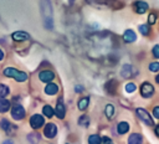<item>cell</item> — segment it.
Returning <instances> with one entry per match:
<instances>
[{
	"instance_id": "1",
	"label": "cell",
	"mask_w": 159,
	"mask_h": 144,
	"mask_svg": "<svg viewBox=\"0 0 159 144\" xmlns=\"http://www.w3.org/2000/svg\"><path fill=\"white\" fill-rule=\"evenodd\" d=\"M4 74L7 76V77H11V78H15V79L19 81V82H24V81H26V78H27V74H26L25 72H20V71H17V70H15V68H12V67L5 68V70H4Z\"/></svg>"
},
{
	"instance_id": "2",
	"label": "cell",
	"mask_w": 159,
	"mask_h": 144,
	"mask_svg": "<svg viewBox=\"0 0 159 144\" xmlns=\"http://www.w3.org/2000/svg\"><path fill=\"white\" fill-rule=\"evenodd\" d=\"M140 94L144 97V98H150L153 94H154V87L148 83V82H144L142 86H140Z\"/></svg>"
},
{
	"instance_id": "3",
	"label": "cell",
	"mask_w": 159,
	"mask_h": 144,
	"mask_svg": "<svg viewBox=\"0 0 159 144\" xmlns=\"http://www.w3.org/2000/svg\"><path fill=\"white\" fill-rule=\"evenodd\" d=\"M137 114H138V117H139L145 124H148V125H154L153 119L150 118L149 113H148L144 108H137Z\"/></svg>"
},
{
	"instance_id": "4",
	"label": "cell",
	"mask_w": 159,
	"mask_h": 144,
	"mask_svg": "<svg viewBox=\"0 0 159 144\" xmlns=\"http://www.w3.org/2000/svg\"><path fill=\"white\" fill-rule=\"evenodd\" d=\"M30 125H31L34 129L41 128V127L43 125V117L40 115V114H34V115L30 118Z\"/></svg>"
},
{
	"instance_id": "5",
	"label": "cell",
	"mask_w": 159,
	"mask_h": 144,
	"mask_svg": "<svg viewBox=\"0 0 159 144\" xmlns=\"http://www.w3.org/2000/svg\"><path fill=\"white\" fill-rule=\"evenodd\" d=\"M11 115L14 119L19 120V119H22L25 117V109L21 107V106H15L12 109H11Z\"/></svg>"
},
{
	"instance_id": "6",
	"label": "cell",
	"mask_w": 159,
	"mask_h": 144,
	"mask_svg": "<svg viewBox=\"0 0 159 144\" xmlns=\"http://www.w3.org/2000/svg\"><path fill=\"white\" fill-rule=\"evenodd\" d=\"M56 133H57V128H56V125H55L53 123L46 124V127H45V129H43V134H45L47 138H53V137L56 135Z\"/></svg>"
},
{
	"instance_id": "7",
	"label": "cell",
	"mask_w": 159,
	"mask_h": 144,
	"mask_svg": "<svg viewBox=\"0 0 159 144\" xmlns=\"http://www.w3.org/2000/svg\"><path fill=\"white\" fill-rule=\"evenodd\" d=\"M134 10L138 14H144L148 10V4L144 2V1H140V0L139 1H135L134 2Z\"/></svg>"
},
{
	"instance_id": "8",
	"label": "cell",
	"mask_w": 159,
	"mask_h": 144,
	"mask_svg": "<svg viewBox=\"0 0 159 144\" xmlns=\"http://www.w3.org/2000/svg\"><path fill=\"white\" fill-rule=\"evenodd\" d=\"M39 77H40V79L43 81V82H50V81H52V79L55 78V74H53V72H51V71H42V72L39 74Z\"/></svg>"
},
{
	"instance_id": "9",
	"label": "cell",
	"mask_w": 159,
	"mask_h": 144,
	"mask_svg": "<svg viewBox=\"0 0 159 144\" xmlns=\"http://www.w3.org/2000/svg\"><path fill=\"white\" fill-rule=\"evenodd\" d=\"M12 38L15 41H25L27 38H30V36H29V34H26L24 31H16L12 34Z\"/></svg>"
},
{
	"instance_id": "10",
	"label": "cell",
	"mask_w": 159,
	"mask_h": 144,
	"mask_svg": "<svg viewBox=\"0 0 159 144\" xmlns=\"http://www.w3.org/2000/svg\"><path fill=\"white\" fill-rule=\"evenodd\" d=\"M135 38H137V35H135V32L133 30H127L124 32V35H123V40L125 42H134Z\"/></svg>"
},
{
	"instance_id": "11",
	"label": "cell",
	"mask_w": 159,
	"mask_h": 144,
	"mask_svg": "<svg viewBox=\"0 0 159 144\" xmlns=\"http://www.w3.org/2000/svg\"><path fill=\"white\" fill-rule=\"evenodd\" d=\"M142 142H143V138L138 133H133L128 138V144H142Z\"/></svg>"
},
{
	"instance_id": "12",
	"label": "cell",
	"mask_w": 159,
	"mask_h": 144,
	"mask_svg": "<svg viewBox=\"0 0 159 144\" xmlns=\"http://www.w3.org/2000/svg\"><path fill=\"white\" fill-rule=\"evenodd\" d=\"M55 113H56V115H57V118H60V119H62L63 117H65V107H63V104H62V102H58L57 103V106H56V110H55Z\"/></svg>"
},
{
	"instance_id": "13",
	"label": "cell",
	"mask_w": 159,
	"mask_h": 144,
	"mask_svg": "<svg viewBox=\"0 0 159 144\" xmlns=\"http://www.w3.org/2000/svg\"><path fill=\"white\" fill-rule=\"evenodd\" d=\"M45 92H46L47 94H50V96L56 94V93L58 92V87H57L56 84H53V83H48V84L46 86V88H45Z\"/></svg>"
},
{
	"instance_id": "14",
	"label": "cell",
	"mask_w": 159,
	"mask_h": 144,
	"mask_svg": "<svg viewBox=\"0 0 159 144\" xmlns=\"http://www.w3.org/2000/svg\"><path fill=\"white\" fill-rule=\"evenodd\" d=\"M129 130V124L127 123V122H120L118 125H117V132L119 133V134H124V133H127Z\"/></svg>"
},
{
	"instance_id": "15",
	"label": "cell",
	"mask_w": 159,
	"mask_h": 144,
	"mask_svg": "<svg viewBox=\"0 0 159 144\" xmlns=\"http://www.w3.org/2000/svg\"><path fill=\"white\" fill-rule=\"evenodd\" d=\"M9 108H10V102L7 101V99H5V98H0V112L1 113H5V112H7L9 110Z\"/></svg>"
},
{
	"instance_id": "16",
	"label": "cell",
	"mask_w": 159,
	"mask_h": 144,
	"mask_svg": "<svg viewBox=\"0 0 159 144\" xmlns=\"http://www.w3.org/2000/svg\"><path fill=\"white\" fill-rule=\"evenodd\" d=\"M88 103H89V99H88L87 97H83V98H81V99L78 101V108H80L81 110H84V109L87 108Z\"/></svg>"
},
{
	"instance_id": "17",
	"label": "cell",
	"mask_w": 159,
	"mask_h": 144,
	"mask_svg": "<svg viewBox=\"0 0 159 144\" xmlns=\"http://www.w3.org/2000/svg\"><path fill=\"white\" fill-rule=\"evenodd\" d=\"M102 143V138L99 135H91L88 138V144H101Z\"/></svg>"
},
{
	"instance_id": "18",
	"label": "cell",
	"mask_w": 159,
	"mask_h": 144,
	"mask_svg": "<svg viewBox=\"0 0 159 144\" xmlns=\"http://www.w3.org/2000/svg\"><path fill=\"white\" fill-rule=\"evenodd\" d=\"M43 114H45L46 117L51 118V117L55 114V110H53V108H52L51 106H45V107H43Z\"/></svg>"
},
{
	"instance_id": "19",
	"label": "cell",
	"mask_w": 159,
	"mask_h": 144,
	"mask_svg": "<svg viewBox=\"0 0 159 144\" xmlns=\"http://www.w3.org/2000/svg\"><path fill=\"white\" fill-rule=\"evenodd\" d=\"M113 114H114V107L112 104H107V107H106V115L108 118H112Z\"/></svg>"
},
{
	"instance_id": "20",
	"label": "cell",
	"mask_w": 159,
	"mask_h": 144,
	"mask_svg": "<svg viewBox=\"0 0 159 144\" xmlns=\"http://www.w3.org/2000/svg\"><path fill=\"white\" fill-rule=\"evenodd\" d=\"M0 127L5 130V132H10V128H11V124L6 120V119H2L1 120V123H0Z\"/></svg>"
},
{
	"instance_id": "21",
	"label": "cell",
	"mask_w": 159,
	"mask_h": 144,
	"mask_svg": "<svg viewBox=\"0 0 159 144\" xmlns=\"http://www.w3.org/2000/svg\"><path fill=\"white\" fill-rule=\"evenodd\" d=\"M9 94V88L5 84H0V97H5Z\"/></svg>"
},
{
	"instance_id": "22",
	"label": "cell",
	"mask_w": 159,
	"mask_h": 144,
	"mask_svg": "<svg viewBox=\"0 0 159 144\" xmlns=\"http://www.w3.org/2000/svg\"><path fill=\"white\" fill-rule=\"evenodd\" d=\"M139 31H140L142 35L147 36V35L149 34L150 30H149V26H148V25H140V26H139Z\"/></svg>"
},
{
	"instance_id": "23",
	"label": "cell",
	"mask_w": 159,
	"mask_h": 144,
	"mask_svg": "<svg viewBox=\"0 0 159 144\" xmlns=\"http://www.w3.org/2000/svg\"><path fill=\"white\" fill-rule=\"evenodd\" d=\"M149 70L152 72H158L159 71V62H152L149 65Z\"/></svg>"
},
{
	"instance_id": "24",
	"label": "cell",
	"mask_w": 159,
	"mask_h": 144,
	"mask_svg": "<svg viewBox=\"0 0 159 144\" xmlns=\"http://www.w3.org/2000/svg\"><path fill=\"white\" fill-rule=\"evenodd\" d=\"M135 84L134 83H128L127 86H125V91L128 92V93H132V92H134L135 91Z\"/></svg>"
},
{
	"instance_id": "25",
	"label": "cell",
	"mask_w": 159,
	"mask_h": 144,
	"mask_svg": "<svg viewBox=\"0 0 159 144\" xmlns=\"http://www.w3.org/2000/svg\"><path fill=\"white\" fill-rule=\"evenodd\" d=\"M153 55H154V57L155 58H159V45H155L154 47H153Z\"/></svg>"
},
{
	"instance_id": "26",
	"label": "cell",
	"mask_w": 159,
	"mask_h": 144,
	"mask_svg": "<svg viewBox=\"0 0 159 144\" xmlns=\"http://www.w3.org/2000/svg\"><path fill=\"white\" fill-rule=\"evenodd\" d=\"M157 21V14H150L148 17V22L149 24H154Z\"/></svg>"
},
{
	"instance_id": "27",
	"label": "cell",
	"mask_w": 159,
	"mask_h": 144,
	"mask_svg": "<svg viewBox=\"0 0 159 144\" xmlns=\"http://www.w3.org/2000/svg\"><path fill=\"white\" fill-rule=\"evenodd\" d=\"M153 115H154V118L159 119V106H157V107L153 108Z\"/></svg>"
},
{
	"instance_id": "28",
	"label": "cell",
	"mask_w": 159,
	"mask_h": 144,
	"mask_svg": "<svg viewBox=\"0 0 159 144\" xmlns=\"http://www.w3.org/2000/svg\"><path fill=\"white\" fill-rule=\"evenodd\" d=\"M78 123L82 124V125H87L88 124V118L87 117H81V119L78 120Z\"/></svg>"
},
{
	"instance_id": "29",
	"label": "cell",
	"mask_w": 159,
	"mask_h": 144,
	"mask_svg": "<svg viewBox=\"0 0 159 144\" xmlns=\"http://www.w3.org/2000/svg\"><path fill=\"white\" fill-rule=\"evenodd\" d=\"M104 144H113L109 138H104Z\"/></svg>"
},
{
	"instance_id": "30",
	"label": "cell",
	"mask_w": 159,
	"mask_h": 144,
	"mask_svg": "<svg viewBox=\"0 0 159 144\" xmlns=\"http://www.w3.org/2000/svg\"><path fill=\"white\" fill-rule=\"evenodd\" d=\"M155 134L157 135H159V124L157 125V128H155Z\"/></svg>"
},
{
	"instance_id": "31",
	"label": "cell",
	"mask_w": 159,
	"mask_h": 144,
	"mask_svg": "<svg viewBox=\"0 0 159 144\" xmlns=\"http://www.w3.org/2000/svg\"><path fill=\"white\" fill-rule=\"evenodd\" d=\"M2 58H4V52H2L1 50H0V61H1Z\"/></svg>"
},
{
	"instance_id": "32",
	"label": "cell",
	"mask_w": 159,
	"mask_h": 144,
	"mask_svg": "<svg viewBox=\"0 0 159 144\" xmlns=\"http://www.w3.org/2000/svg\"><path fill=\"white\" fill-rule=\"evenodd\" d=\"M76 91H77V92H81V91H82V87H78V86H77V87H76Z\"/></svg>"
},
{
	"instance_id": "33",
	"label": "cell",
	"mask_w": 159,
	"mask_h": 144,
	"mask_svg": "<svg viewBox=\"0 0 159 144\" xmlns=\"http://www.w3.org/2000/svg\"><path fill=\"white\" fill-rule=\"evenodd\" d=\"M4 144H12V142H10V140H7V142H5Z\"/></svg>"
},
{
	"instance_id": "34",
	"label": "cell",
	"mask_w": 159,
	"mask_h": 144,
	"mask_svg": "<svg viewBox=\"0 0 159 144\" xmlns=\"http://www.w3.org/2000/svg\"><path fill=\"white\" fill-rule=\"evenodd\" d=\"M155 81H157V82H158V83H159V74H158V76H157V77H155Z\"/></svg>"
},
{
	"instance_id": "35",
	"label": "cell",
	"mask_w": 159,
	"mask_h": 144,
	"mask_svg": "<svg viewBox=\"0 0 159 144\" xmlns=\"http://www.w3.org/2000/svg\"><path fill=\"white\" fill-rule=\"evenodd\" d=\"M68 1H70V2H73V0H68Z\"/></svg>"
}]
</instances>
